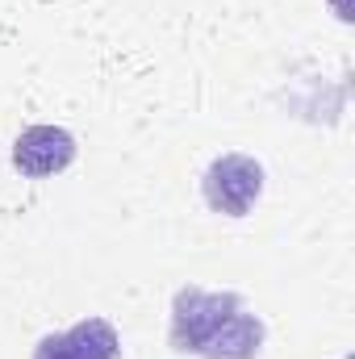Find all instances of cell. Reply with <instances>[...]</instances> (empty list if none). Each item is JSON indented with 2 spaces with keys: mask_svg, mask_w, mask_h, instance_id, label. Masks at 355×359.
<instances>
[{
  "mask_svg": "<svg viewBox=\"0 0 355 359\" xmlns=\"http://www.w3.org/2000/svg\"><path fill=\"white\" fill-rule=\"evenodd\" d=\"M264 163L255 155H243V151H230V155H217L205 176H201V196L213 213L222 217H247L255 209V201L264 196Z\"/></svg>",
  "mask_w": 355,
  "mask_h": 359,
  "instance_id": "cell-2",
  "label": "cell"
},
{
  "mask_svg": "<svg viewBox=\"0 0 355 359\" xmlns=\"http://www.w3.org/2000/svg\"><path fill=\"white\" fill-rule=\"evenodd\" d=\"M267 343V326L260 313H251L247 305L205 343V351L201 355L205 359H255L260 351H264Z\"/></svg>",
  "mask_w": 355,
  "mask_h": 359,
  "instance_id": "cell-4",
  "label": "cell"
},
{
  "mask_svg": "<svg viewBox=\"0 0 355 359\" xmlns=\"http://www.w3.org/2000/svg\"><path fill=\"white\" fill-rule=\"evenodd\" d=\"M243 309L239 292H213L201 284H184L172 297V322H168V343L180 355H201L205 343Z\"/></svg>",
  "mask_w": 355,
  "mask_h": 359,
  "instance_id": "cell-1",
  "label": "cell"
},
{
  "mask_svg": "<svg viewBox=\"0 0 355 359\" xmlns=\"http://www.w3.org/2000/svg\"><path fill=\"white\" fill-rule=\"evenodd\" d=\"M80 155V142L63 126H25L13 142V168L25 180H51L67 172Z\"/></svg>",
  "mask_w": 355,
  "mask_h": 359,
  "instance_id": "cell-3",
  "label": "cell"
},
{
  "mask_svg": "<svg viewBox=\"0 0 355 359\" xmlns=\"http://www.w3.org/2000/svg\"><path fill=\"white\" fill-rule=\"evenodd\" d=\"M34 359H72L63 330H51V334H42V339H38V347H34Z\"/></svg>",
  "mask_w": 355,
  "mask_h": 359,
  "instance_id": "cell-6",
  "label": "cell"
},
{
  "mask_svg": "<svg viewBox=\"0 0 355 359\" xmlns=\"http://www.w3.org/2000/svg\"><path fill=\"white\" fill-rule=\"evenodd\" d=\"M72 359H117L121 355V334L109 318H80L76 326L63 330Z\"/></svg>",
  "mask_w": 355,
  "mask_h": 359,
  "instance_id": "cell-5",
  "label": "cell"
}]
</instances>
